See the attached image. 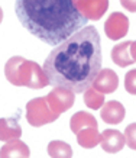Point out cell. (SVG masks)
<instances>
[{
  "label": "cell",
  "mask_w": 136,
  "mask_h": 158,
  "mask_svg": "<svg viewBox=\"0 0 136 158\" xmlns=\"http://www.w3.org/2000/svg\"><path fill=\"white\" fill-rule=\"evenodd\" d=\"M102 42L94 26H84L49 52L44 71L54 87L84 93L102 70Z\"/></svg>",
  "instance_id": "cell-1"
},
{
  "label": "cell",
  "mask_w": 136,
  "mask_h": 158,
  "mask_svg": "<svg viewBox=\"0 0 136 158\" xmlns=\"http://www.w3.org/2000/svg\"><path fill=\"white\" fill-rule=\"evenodd\" d=\"M18 19L35 38L57 47L86 26L73 0H16Z\"/></svg>",
  "instance_id": "cell-2"
},
{
  "label": "cell",
  "mask_w": 136,
  "mask_h": 158,
  "mask_svg": "<svg viewBox=\"0 0 136 158\" xmlns=\"http://www.w3.org/2000/svg\"><path fill=\"white\" fill-rule=\"evenodd\" d=\"M5 76L13 86L44 89L49 86L48 77L38 62L29 61L23 57H12L5 65Z\"/></svg>",
  "instance_id": "cell-3"
},
{
  "label": "cell",
  "mask_w": 136,
  "mask_h": 158,
  "mask_svg": "<svg viewBox=\"0 0 136 158\" xmlns=\"http://www.w3.org/2000/svg\"><path fill=\"white\" fill-rule=\"evenodd\" d=\"M58 118V113H55V112L49 109L45 97L32 99L26 105V120L34 128H39V126H44V125L52 123Z\"/></svg>",
  "instance_id": "cell-4"
},
{
  "label": "cell",
  "mask_w": 136,
  "mask_h": 158,
  "mask_svg": "<svg viewBox=\"0 0 136 158\" xmlns=\"http://www.w3.org/2000/svg\"><path fill=\"white\" fill-rule=\"evenodd\" d=\"M45 99H46L49 109L61 115L73 107L74 100H75V93L65 87H54V90L49 91Z\"/></svg>",
  "instance_id": "cell-5"
},
{
  "label": "cell",
  "mask_w": 136,
  "mask_h": 158,
  "mask_svg": "<svg viewBox=\"0 0 136 158\" xmlns=\"http://www.w3.org/2000/svg\"><path fill=\"white\" fill-rule=\"evenodd\" d=\"M127 31H129V19L126 18V15L120 12H113L104 23V32L107 38L112 41H119L123 36H126Z\"/></svg>",
  "instance_id": "cell-6"
},
{
  "label": "cell",
  "mask_w": 136,
  "mask_h": 158,
  "mask_svg": "<svg viewBox=\"0 0 136 158\" xmlns=\"http://www.w3.org/2000/svg\"><path fill=\"white\" fill-rule=\"evenodd\" d=\"M78 12L87 20H98L109 9V0H73Z\"/></svg>",
  "instance_id": "cell-7"
},
{
  "label": "cell",
  "mask_w": 136,
  "mask_h": 158,
  "mask_svg": "<svg viewBox=\"0 0 136 158\" xmlns=\"http://www.w3.org/2000/svg\"><path fill=\"white\" fill-rule=\"evenodd\" d=\"M91 87H94L96 90L103 93V94L114 93L119 87V76L110 68H102L94 78Z\"/></svg>",
  "instance_id": "cell-8"
},
{
  "label": "cell",
  "mask_w": 136,
  "mask_h": 158,
  "mask_svg": "<svg viewBox=\"0 0 136 158\" xmlns=\"http://www.w3.org/2000/svg\"><path fill=\"white\" fill-rule=\"evenodd\" d=\"M125 115H126L125 106L117 100L104 102V105L100 109V116L103 122L107 125H119L125 119Z\"/></svg>",
  "instance_id": "cell-9"
},
{
  "label": "cell",
  "mask_w": 136,
  "mask_h": 158,
  "mask_svg": "<svg viewBox=\"0 0 136 158\" xmlns=\"http://www.w3.org/2000/svg\"><path fill=\"white\" fill-rule=\"evenodd\" d=\"M125 144H126L125 135L122 134L120 131H117V129L103 131L100 145H102L103 151H106L107 154H116L119 151H122Z\"/></svg>",
  "instance_id": "cell-10"
},
{
  "label": "cell",
  "mask_w": 136,
  "mask_h": 158,
  "mask_svg": "<svg viewBox=\"0 0 136 158\" xmlns=\"http://www.w3.org/2000/svg\"><path fill=\"white\" fill-rule=\"evenodd\" d=\"M22 136V128L13 118H0V141L12 142Z\"/></svg>",
  "instance_id": "cell-11"
},
{
  "label": "cell",
  "mask_w": 136,
  "mask_h": 158,
  "mask_svg": "<svg viewBox=\"0 0 136 158\" xmlns=\"http://www.w3.org/2000/svg\"><path fill=\"white\" fill-rule=\"evenodd\" d=\"M30 157V149L29 147L16 139L12 142H6L2 148H0V158H29Z\"/></svg>",
  "instance_id": "cell-12"
},
{
  "label": "cell",
  "mask_w": 136,
  "mask_h": 158,
  "mask_svg": "<svg viewBox=\"0 0 136 158\" xmlns=\"http://www.w3.org/2000/svg\"><path fill=\"white\" fill-rule=\"evenodd\" d=\"M97 120L96 118L88 113V112H83L80 110L77 113H74L71 116V120H70V128L73 131V134L77 135L81 129H86V128H97Z\"/></svg>",
  "instance_id": "cell-13"
},
{
  "label": "cell",
  "mask_w": 136,
  "mask_h": 158,
  "mask_svg": "<svg viewBox=\"0 0 136 158\" xmlns=\"http://www.w3.org/2000/svg\"><path fill=\"white\" fill-rule=\"evenodd\" d=\"M130 44L132 41H126V42H122L116 47H113L112 52H110V57H112V61L119 65V67H127V65H132L133 64V58L130 57Z\"/></svg>",
  "instance_id": "cell-14"
},
{
  "label": "cell",
  "mask_w": 136,
  "mask_h": 158,
  "mask_svg": "<svg viewBox=\"0 0 136 158\" xmlns=\"http://www.w3.org/2000/svg\"><path fill=\"white\" fill-rule=\"evenodd\" d=\"M100 141H102V134L98 132L97 128H86L77 134L78 145L86 149H91L100 145Z\"/></svg>",
  "instance_id": "cell-15"
},
{
  "label": "cell",
  "mask_w": 136,
  "mask_h": 158,
  "mask_svg": "<svg viewBox=\"0 0 136 158\" xmlns=\"http://www.w3.org/2000/svg\"><path fill=\"white\" fill-rule=\"evenodd\" d=\"M46 149H48V155L51 158H73L71 145L64 141H51Z\"/></svg>",
  "instance_id": "cell-16"
},
{
  "label": "cell",
  "mask_w": 136,
  "mask_h": 158,
  "mask_svg": "<svg viewBox=\"0 0 136 158\" xmlns=\"http://www.w3.org/2000/svg\"><path fill=\"white\" fill-rule=\"evenodd\" d=\"M84 103L91 110L102 109V106L104 105V94L97 91L94 87H88L87 90L84 91Z\"/></svg>",
  "instance_id": "cell-17"
},
{
  "label": "cell",
  "mask_w": 136,
  "mask_h": 158,
  "mask_svg": "<svg viewBox=\"0 0 136 158\" xmlns=\"http://www.w3.org/2000/svg\"><path fill=\"white\" fill-rule=\"evenodd\" d=\"M123 135H125V141H126L127 147L136 151V123H130L129 126H126Z\"/></svg>",
  "instance_id": "cell-18"
},
{
  "label": "cell",
  "mask_w": 136,
  "mask_h": 158,
  "mask_svg": "<svg viewBox=\"0 0 136 158\" xmlns=\"http://www.w3.org/2000/svg\"><path fill=\"white\" fill-rule=\"evenodd\" d=\"M125 89L129 94H136V68L129 70L125 76Z\"/></svg>",
  "instance_id": "cell-19"
},
{
  "label": "cell",
  "mask_w": 136,
  "mask_h": 158,
  "mask_svg": "<svg viewBox=\"0 0 136 158\" xmlns=\"http://www.w3.org/2000/svg\"><path fill=\"white\" fill-rule=\"evenodd\" d=\"M120 5L132 13H136V0H120Z\"/></svg>",
  "instance_id": "cell-20"
},
{
  "label": "cell",
  "mask_w": 136,
  "mask_h": 158,
  "mask_svg": "<svg viewBox=\"0 0 136 158\" xmlns=\"http://www.w3.org/2000/svg\"><path fill=\"white\" fill-rule=\"evenodd\" d=\"M129 51H130V57L133 58V61L136 62V41H132Z\"/></svg>",
  "instance_id": "cell-21"
},
{
  "label": "cell",
  "mask_w": 136,
  "mask_h": 158,
  "mask_svg": "<svg viewBox=\"0 0 136 158\" xmlns=\"http://www.w3.org/2000/svg\"><path fill=\"white\" fill-rule=\"evenodd\" d=\"M2 20H3V9L0 7V23H2Z\"/></svg>",
  "instance_id": "cell-22"
}]
</instances>
